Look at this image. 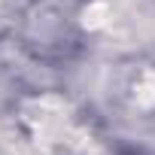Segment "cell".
I'll use <instances>...</instances> for the list:
<instances>
[{"instance_id": "6da1fadb", "label": "cell", "mask_w": 155, "mask_h": 155, "mask_svg": "<svg viewBox=\"0 0 155 155\" xmlns=\"http://www.w3.org/2000/svg\"><path fill=\"white\" fill-rule=\"evenodd\" d=\"M119 155H152L146 149H119Z\"/></svg>"}]
</instances>
